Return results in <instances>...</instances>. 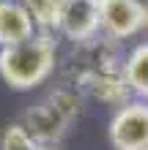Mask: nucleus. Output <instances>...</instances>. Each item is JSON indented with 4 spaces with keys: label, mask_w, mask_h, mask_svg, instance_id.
I'll return each mask as SVG.
<instances>
[{
    "label": "nucleus",
    "mask_w": 148,
    "mask_h": 150,
    "mask_svg": "<svg viewBox=\"0 0 148 150\" xmlns=\"http://www.w3.org/2000/svg\"><path fill=\"white\" fill-rule=\"evenodd\" d=\"M58 44L52 33H36L16 47L0 49V79L11 90H33L44 85L55 71Z\"/></svg>",
    "instance_id": "obj_1"
},
{
    "label": "nucleus",
    "mask_w": 148,
    "mask_h": 150,
    "mask_svg": "<svg viewBox=\"0 0 148 150\" xmlns=\"http://www.w3.org/2000/svg\"><path fill=\"white\" fill-rule=\"evenodd\" d=\"M107 137L112 150H148V101L132 98L118 107Z\"/></svg>",
    "instance_id": "obj_2"
},
{
    "label": "nucleus",
    "mask_w": 148,
    "mask_h": 150,
    "mask_svg": "<svg viewBox=\"0 0 148 150\" xmlns=\"http://www.w3.org/2000/svg\"><path fill=\"white\" fill-rule=\"evenodd\" d=\"M102 36L126 41L145 28V3L140 0H99Z\"/></svg>",
    "instance_id": "obj_3"
},
{
    "label": "nucleus",
    "mask_w": 148,
    "mask_h": 150,
    "mask_svg": "<svg viewBox=\"0 0 148 150\" xmlns=\"http://www.w3.org/2000/svg\"><path fill=\"white\" fill-rule=\"evenodd\" d=\"M58 33H63L74 44H85L102 36L99 0H63V8L58 16Z\"/></svg>",
    "instance_id": "obj_4"
},
{
    "label": "nucleus",
    "mask_w": 148,
    "mask_h": 150,
    "mask_svg": "<svg viewBox=\"0 0 148 150\" xmlns=\"http://www.w3.org/2000/svg\"><path fill=\"white\" fill-rule=\"evenodd\" d=\"M22 126L30 131V137L36 139L39 145H58L60 139H63L66 128L71 126V120H69L49 98H44V101H39L36 107H30L25 112Z\"/></svg>",
    "instance_id": "obj_5"
},
{
    "label": "nucleus",
    "mask_w": 148,
    "mask_h": 150,
    "mask_svg": "<svg viewBox=\"0 0 148 150\" xmlns=\"http://www.w3.org/2000/svg\"><path fill=\"white\" fill-rule=\"evenodd\" d=\"M39 33L30 11L22 0H0V49L16 47Z\"/></svg>",
    "instance_id": "obj_6"
},
{
    "label": "nucleus",
    "mask_w": 148,
    "mask_h": 150,
    "mask_svg": "<svg viewBox=\"0 0 148 150\" xmlns=\"http://www.w3.org/2000/svg\"><path fill=\"white\" fill-rule=\"evenodd\" d=\"M74 85L80 87L82 93H88V96H93V98H99L104 104H115V107H124L129 101V96H132V90H129V85L124 79V71L88 74V76H82L80 82H74Z\"/></svg>",
    "instance_id": "obj_7"
},
{
    "label": "nucleus",
    "mask_w": 148,
    "mask_h": 150,
    "mask_svg": "<svg viewBox=\"0 0 148 150\" xmlns=\"http://www.w3.org/2000/svg\"><path fill=\"white\" fill-rule=\"evenodd\" d=\"M124 79H126L132 96L148 101V41L137 44L124 57Z\"/></svg>",
    "instance_id": "obj_8"
},
{
    "label": "nucleus",
    "mask_w": 148,
    "mask_h": 150,
    "mask_svg": "<svg viewBox=\"0 0 148 150\" xmlns=\"http://www.w3.org/2000/svg\"><path fill=\"white\" fill-rule=\"evenodd\" d=\"M22 3L30 11L39 33L58 30V16H60V8H63V0H22Z\"/></svg>",
    "instance_id": "obj_9"
},
{
    "label": "nucleus",
    "mask_w": 148,
    "mask_h": 150,
    "mask_svg": "<svg viewBox=\"0 0 148 150\" xmlns=\"http://www.w3.org/2000/svg\"><path fill=\"white\" fill-rule=\"evenodd\" d=\"M39 142L30 137V131L22 123H11L0 134V150H36Z\"/></svg>",
    "instance_id": "obj_10"
},
{
    "label": "nucleus",
    "mask_w": 148,
    "mask_h": 150,
    "mask_svg": "<svg viewBox=\"0 0 148 150\" xmlns=\"http://www.w3.org/2000/svg\"><path fill=\"white\" fill-rule=\"evenodd\" d=\"M36 150H60V145H39Z\"/></svg>",
    "instance_id": "obj_11"
},
{
    "label": "nucleus",
    "mask_w": 148,
    "mask_h": 150,
    "mask_svg": "<svg viewBox=\"0 0 148 150\" xmlns=\"http://www.w3.org/2000/svg\"><path fill=\"white\" fill-rule=\"evenodd\" d=\"M145 33H148V3H145V28H143Z\"/></svg>",
    "instance_id": "obj_12"
}]
</instances>
